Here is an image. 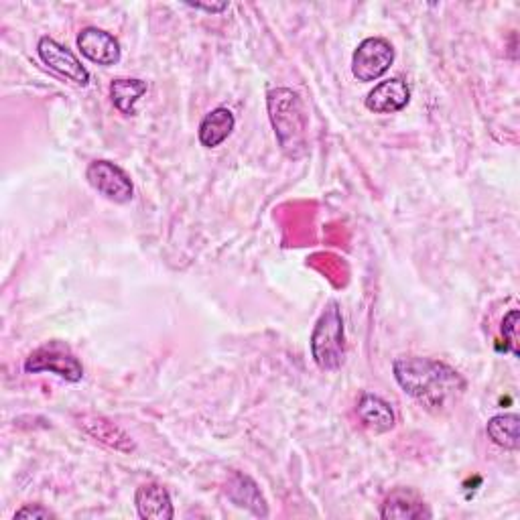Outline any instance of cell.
I'll return each mask as SVG.
<instances>
[{"mask_svg": "<svg viewBox=\"0 0 520 520\" xmlns=\"http://www.w3.org/2000/svg\"><path fill=\"white\" fill-rule=\"evenodd\" d=\"M78 49L92 63L104 65V68L118 63L120 55H122L118 39L114 35H110L108 31L98 29V27H86V29L80 31Z\"/></svg>", "mask_w": 520, "mask_h": 520, "instance_id": "ba28073f", "label": "cell"}, {"mask_svg": "<svg viewBox=\"0 0 520 520\" xmlns=\"http://www.w3.org/2000/svg\"><path fill=\"white\" fill-rule=\"evenodd\" d=\"M135 504L143 520H171L175 516L171 494L157 482L143 484L135 494Z\"/></svg>", "mask_w": 520, "mask_h": 520, "instance_id": "8fae6325", "label": "cell"}, {"mask_svg": "<svg viewBox=\"0 0 520 520\" xmlns=\"http://www.w3.org/2000/svg\"><path fill=\"white\" fill-rule=\"evenodd\" d=\"M393 372L405 393L423 403V407L429 411H441L449 407L466 390V380L458 370L433 358L401 356L395 360Z\"/></svg>", "mask_w": 520, "mask_h": 520, "instance_id": "6da1fadb", "label": "cell"}, {"mask_svg": "<svg viewBox=\"0 0 520 520\" xmlns=\"http://www.w3.org/2000/svg\"><path fill=\"white\" fill-rule=\"evenodd\" d=\"M187 7H191V9H195V11H206V13H212V15H218V13H222V11H226L230 5L228 3H218V5H202V3H195V5H187Z\"/></svg>", "mask_w": 520, "mask_h": 520, "instance_id": "ffe728a7", "label": "cell"}, {"mask_svg": "<svg viewBox=\"0 0 520 520\" xmlns=\"http://www.w3.org/2000/svg\"><path fill=\"white\" fill-rule=\"evenodd\" d=\"M395 61V47L382 37L364 39L352 55V74L358 82L368 84L382 78Z\"/></svg>", "mask_w": 520, "mask_h": 520, "instance_id": "5b68a950", "label": "cell"}, {"mask_svg": "<svg viewBox=\"0 0 520 520\" xmlns=\"http://www.w3.org/2000/svg\"><path fill=\"white\" fill-rule=\"evenodd\" d=\"M518 427H520L518 415L504 413V415H496L488 421L486 433L492 439V443H496L498 447L508 449V451H518V447H520Z\"/></svg>", "mask_w": 520, "mask_h": 520, "instance_id": "e0dca14e", "label": "cell"}, {"mask_svg": "<svg viewBox=\"0 0 520 520\" xmlns=\"http://www.w3.org/2000/svg\"><path fill=\"white\" fill-rule=\"evenodd\" d=\"M311 356L315 364L325 372L342 368L346 358V334L344 317L338 301H330L319 315L311 334Z\"/></svg>", "mask_w": 520, "mask_h": 520, "instance_id": "3957f363", "label": "cell"}, {"mask_svg": "<svg viewBox=\"0 0 520 520\" xmlns=\"http://www.w3.org/2000/svg\"><path fill=\"white\" fill-rule=\"evenodd\" d=\"M228 498L240 506L250 510L254 516L267 518L269 516V506L265 496L260 494V488L256 482L244 474H234L232 480L228 482Z\"/></svg>", "mask_w": 520, "mask_h": 520, "instance_id": "5bb4252c", "label": "cell"}, {"mask_svg": "<svg viewBox=\"0 0 520 520\" xmlns=\"http://www.w3.org/2000/svg\"><path fill=\"white\" fill-rule=\"evenodd\" d=\"M518 309H512L502 319V338H504V352L512 356H520L518 352Z\"/></svg>", "mask_w": 520, "mask_h": 520, "instance_id": "ac0fdd59", "label": "cell"}, {"mask_svg": "<svg viewBox=\"0 0 520 520\" xmlns=\"http://www.w3.org/2000/svg\"><path fill=\"white\" fill-rule=\"evenodd\" d=\"M267 108L281 151L289 159H301L307 153L309 122L301 96L289 88H273L267 94Z\"/></svg>", "mask_w": 520, "mask_h": 520, "instance_id": "7a4b0ae2", "label": "cell"}, {"mask_svg": "<svg viewBox=\"0 0 520 520\" xmlns=\"http://www.w3.org/2000/svg\"><path fill=\"white\" fill-rule=\"evenodd\" d=\"M86 179L100 195H104L106 200L114 204H128L135 198L133 181H130L124 169H120L112 161L106 159L92 161L86 169Z\"/></svg>", "mask_w": 520, "mask_h": 520, "instance_id": "8992f818", "label": "cell"}, {"mask_svg": "<svg viewBox=\"0 0 520 520\" xmlns=\"http://www.w3.org/2000/svg\"><path fill=\"white\" fill-rule=\"evenodd\" d=\"M80 427L92 435L96 441L116 449V451H124V453H130L135 451V441L130 439L116 423L108 421L106 417H100V415H82L80 417Z\"/></svg>", "mask_w": 520, "mask_h": 520, "instance_id": "7c38bea8", "label": "cell"}, {"mask_svg": "<svg viewBox=\"0 0 520 520\" xmlns=\"http://www.w3.org/2000/svg\"><path fill=\"white\" fill-rule=\"evenodd\" d=\"M411 102V90L401 78H390L374 86L366 96V108L374 114H395L407 108Z\"/></svg>", "mask_w": 520, "mask_h": 520, "instance_id": "9c48e42d", "label": "cell"}, {"mask_svg": "<svg viewBox=\"0 0 520 520\" xmlns=\"http://www.w3.org/2000/svg\"><path fill=\"white\" fill-rule=\"evenodd\" d=\"M37 53L41 61L47 65L51 72L65 78L76 86H88L90 84V72L84 68L82 61L76 57L72 49L57 43L51 37H41L37 43Z\"/></svg>", "mask_w": 520, "mask_h": 520, "instance_id": "52a82bcc", "label": "cell"}, {"mask_svg": "<svg viewBox=\"0 0 520 520\" xmlns=\"http://www.w3.org/2000/svg\"><path fill=\"white\" fill-rule=\"evenodd\" d=\"M17 518H39V520H45V518H55V514L45 508L43 504H25L23 508H19L15 512V520Z\"/></svg>", "mask_w": 520, "mask_h": 520, "instance_id": "d6986e66", "label": "cell"}, {"mask_svg": "<svg viewBox=\"0 0 520 520\" xmlns=\"http://www.w3.org/2000/svg\"><path fill=\"white\" fill-rule=\"evenodd\" d=\"M362 425L374 433H388L395 427V411L384 399L372 393H364L356 407Z\"/></svg>", "mask_w": 520, "mask_h": 520, "instance_id": "4fadbf2b", "label": "cell"}, {"mask_svg": "<svg viewBox=\"0 0 520 520\" xmlns=\"http://www.w3.org/2000/svg\"><path fill=\"white\" fill-rule=\"evenodd\" d=\"M234 126H236V118H234L232 110H228L224 106L214 108L212 112H208L204 116V120L200 124V130H198L200 143L206 149H216L232 135Z\"/></svg>", "mask_w": 520, "mask_h": 520, "instance_id": "9a60e30c", "label": "cell"}, {"mask_svg": "<svg viewBox=\"0 0 520 520\" xmlns=\"http://www.w3.org/2000/svg\"><path fill=\"white\" fill-rule=\"evenodd\" d=\"M149 86L137 78H118L110 84V98L118 112L124 116H135L139 100L147 94Z\"/></svg>", "mask_w": 520, "mask_h": 520, "instance_id": "2e32d148", "label": "cell"}, {"mask_svg": "<svg viewBox=\"0 0 520 520\" xmlns=\"http://www.w3.org/2000/svg\"><path fill=\"white\" fill-rule=\"evenodd\" d=\"M382 520H421L431 518V512L425 504V500L409 488H397L390 492L380 508Z\"/></svg>", "mask_w": 520, "mask_h": 520, "instance_id": "30bf717a", "label": "cell"}, {"mask_svg": "<svg viewBox=\"0 0 520 520\" xmlns=\"http://www.w3.org/2000/svg\"><path fill=\"white\" fill-rule=\"evenodd\" d=\"M25 372L27 374L49 372L68 382H80L84 378V366L80 358L72 352L68 344L59 340L47 342L37 350H33L25 360Z\"/></svg>", "mask_w": 520, "mask_h": 520, "instance_id": "277c9868", "label": "cell"}]
</instances>
